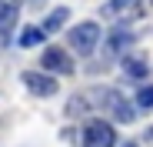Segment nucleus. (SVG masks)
<instances>
[{"label":"nucleus","instance_id":"4468645a","mask_svg":"<svg viewBox=\"0 0 153 147\" xmlns=\"http://www.w3.org/2000/svg\"><path fill=\"white\" fill-rule=\"evenodd\" d=\"M146 140H153V127H150V130H146Z\"/></svg>","mask_w":153,"mask_h":147},{"label":"nucleus","instance_id":"20e7f679","mask_svg":"<svg viewBox=\"0 0 153 147\" xmlns=\"http://www.w3.org/2000/svg\"><path fill=\"white\" fill-rule=\"evenodd\" d=\"M20 80L27 84V90H30L33 97H53V94L60 90L57 77H53L50 70H23V74H20Z\"/></svg>","mask_w":153,"mask_h":147},{"label":"nucleus","instance_id":"6e6552de","mask_svg":"<svg viewBox=\"0 0 153 147\" xmlns=\"http://www.w3.org/2000/svg\"><path fill=\"white\" fill-rule=\"evenodd\" d=\"M110 14H117V17H143V4L140 0H113L110 4Z\"/></svg>","mask_w":153,"mask_h":147},{"label":"nucleus","instance_id":"2eb2a0df","mask_svg":"<svg viewBox=\"0 0 153 147\" xmlns=\"http://www.w3.org/2000/svg\"><path fill=\"white\" fill-rule=\"evenodd\" d=\"M123 147H137V144H123Z\"/></svg>","mask_w":153,"mask_h":147},{"label":"nucleus","instance_id":"9b49d317","mask_svg":"<svg viewBox=\"0 0 153 147\" xmlns=\"http://www.w3.org/2000/svg\"><path fill=\"white\" fill-rule=\"evenodd\" d=\"M137 107H140V110H150V107H153V84H143V87L137 90Z\"/></svg>","mask_w":153,"mask_h":147},{"label":"nucleus","instance_id":"39448f33","mask_svg":"<svg viewBox=\"0 0 153 147\" xmlns=\"http://www.w3.org/2000/svg\"><path fill=\"white\" fill-rule=\"evenodd\" d=\"M40 67L50 70V74H73V60L67 57L63 47H47L43 57H40Z\"/></svg>","mask_w":153,"mask_h":147},{"label":"nucleus","instance_id":"f03ea898","mask_svg":"<svg viewBox=\"0 0 153 147\" xmlns=\"http://www.w3.org/2000/svg\"><path fill=\"white\" fill-rule=\"evenodd\" d=\"M80 144L83 147H117V130H113L110 120L93 117V120H87V127L80 134Z\"/></svg>","mask_w":153,"mask_h":147},{"label":"nucleus","instance_id":"ddd939ff","mask_svg":"<svg viewBox=\"0 0 153 147\" xmlns=\"http://www.w3.org/2000/svg\"><path fill=\"white\" fill-rule=\"evenodd\" d=\"M60 137H63V140H67V144H70V140H76V137H80V134H76V130H73V127H63V130H60Z\"/></svg>","mask_w":153,"mask_h":147},{"label":"nucleus","instance_id":"f8f14e48","mask_svg":"<svg viewBox=\"0 0 153 147\" xmlns=\"http://www.w3.org/2000/svg\"><path fill=\"white\" fill-rule=\"evenodd\" d=\"M123 67L130 70V77H146V64H143V60H126Z\"/></svg>","mask_w":153,"mask_h":147},{"label":"nucleus","instance_id":"0eeeda50","mask_svg":"<svg viewBox=\"0 0 153 147\" xmlns=\"http://www.w3.org/2000/svg\"><path fill=\"white\" fill-rule=\"evenodd\" d=\"M90 107H93V97H90V94H73L70 100H67V107H63V110H67V117H73V120H76V117H87V114H90Z\"/></svg>","mask_w":153,"mask_h":147},{"label":"nucleus","instance_id":"1a4fd4ad","mask_svg":"<svg viewBox=\"0 0 153 147\" xmlns=\"http://www.w3.org/2000/svg\"><path fill=\"white\" fill-rule=\"evenodd\" d=\"M47 40V30L43 27H23L20 30V37H17V44L23 47V50H30V47H40Z\"/></svg>","mask_w":153,"mask_h":147},{"label":"nucleus","instance_id":"9d476101","mask_svg":"<svg viewBox=\"0 0 153 147\" xmlns=\"http://www.w3.org/2000/svg\"><path fill=\"white\" fill-rule=\"evenodd\" d=\"M63 23H67V7H57L53 14H50V17L43 20V30H47V34H57V30L63 27Z\"/></svg>","mask_w":153,"mask_h":147},{"label":"nucleus","instance_id":"7ed1b4c3","mask_svg":"<svg viewBox=\"0 0 153 147\" xmlns=\"http://www.w3.org/2000/svg\"><path fill=\"white\" fill-rule=\"evenodd\" d=\"M97 44H100V27H97L93 20H83V23H76V27L70 30V47H73V54L90 57Z\"/></svg>","mask_w":153,"mask_h":147},{"label":"nucleus","instance_id":"423d86ee","mask_svg":"<svg viewBox=\"0 0 153 147\" xmlns=\"http://www.w3.org/2000/svg\"><path fill=\"white\" fill-rule=\"evenodd\" d=\"M133 40H137V37H133V30H130V27H117V30H110V37H107V54H110V57L126 54Z\"/></svg>","mask_w":153,"mask_h":147},{"label":"nucleus","instance_id":"f257e3e1","mask_svg":"<svg viewBox=\"0 0 153 147\" xmlns=\"http://www.w3.org/2000/svg\"><path fill=\"white\" fill-rule=\"evenodd\" d=\"M97 100H100V107H103L117 124H133L137 120V110H133V104L126 100L123 94H117V90H100L97 94Z\"/></svg>","mask_w":153,"mask_h":147}]
</instances>
